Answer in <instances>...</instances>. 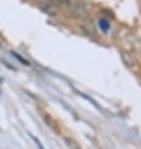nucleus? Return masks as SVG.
<instances>
[{
  "label": "nucleus",
  "instance_id": "nucleus-1",
  "mask_svg": "<svg viewBox=\"0 0 141 149\" xmlns=\"http://www.w3.org/2000/svg\"><path fill=\"white\" fill-rule=\"evenodd\" d=\"M99 26L101 28L102 31H107L110 29V23L106 19H100L99 20Z\"/></svg>",
  "mask_w": 141,
  "mask_h": 149
},
{
  "label": "nucleus",
  "instance_id": "nucleus-2",
  "mask_svg": "<svg viewBox=\"0 0 141 149\" xmlns=\"http://www.w3.org/2000/svg\"><path fill=\"white\" fill-rule=\"evenodd\" d=\"M38 1L41 4V5H45V4H46V5H53V0H38Z\"/></svg>",
  "mask_w": 141,
  "mask_h": 149
}]
</instances>
